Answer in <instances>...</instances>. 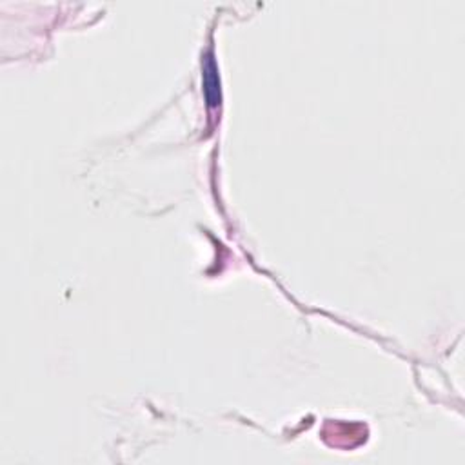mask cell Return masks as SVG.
I'll list each match as a JSON object with an SVG mask.
<instances>
[{"instance_id":"obj_1","label":"cell","mask_w":465,"mask_h":465,"mask_svg":"<svg viewBox=\"0 0 465 465\" xmlns=\"http://www.w3.org/2000/svg\"><path fill=\"white\" fill-rule=\"evenodd\" d=\"M204 89H206V98L209 105L220 104V80L216 75V66L213 58H207L204 66Z\"/></svg>"}]
</instances>
